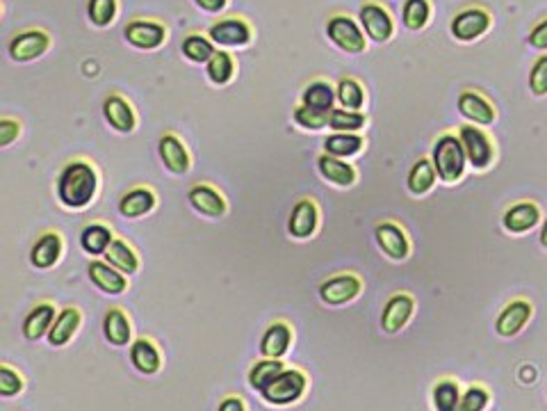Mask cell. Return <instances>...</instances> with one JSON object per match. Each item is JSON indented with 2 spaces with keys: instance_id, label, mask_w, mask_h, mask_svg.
<instances>
[{
  "instance_id": "6da1fadb",
  "label": "cell",
  "mask_w": 547,
  "mask_h": 411,
  "mask_svg": "<svg viewBox=\"0 0 547 411\" xmlns=\"http://www.w3.org/2000/svg\"><path fill=\"white\" fill-rule=\"evenodd\" d=\"M99 192V174L87 160H71L58 176V196L62 206L82 210L94 201Z\"/></svg>"
},
{
  "instance_id": "7a4b0ae2",
  "label": "cell",
  "mask_w": 547,
  "mask_h": 411,
  "mask_svg": "<svg viewBox=\"0 0 547 411\" xmlns=\"http://www.w3.org/2000/svg\"><path fill=\"white\" fill-rule=\"evenodd\" d=\"M431 163H434L436 174H438L443 183L461 181L463 172H466L468 155L458 135H452V132L440 135L434 144V160Z\"/></svg>"
},
{
  "instance_id": "3957f363",
  "label": "cell",
  "mask_w": 547,
  "mask_h": 411,
  "mask_svg": "<svg viewBox=\"0 0 547 411\" xmlns=\"http://www.w3.org/2000/svg\"><path fill=\"white\" fill-rule=\"evenodd\" d=\"M308 388V377L299 368H285L279 377L265 388L260 395L268 405L272 406H288L301 400V395Z\"/></svg>"
},
{
  "instance_id": "277c9868",
  "label": "cell",
  "mask_w": 547,
  "mask_h": 411,
  "mask_svg": "<svg viewBox=\"0 0 547 411\" xmlns=\"http://www.w3.org/2000/svg\"><path fill=\"white\" fill-rule=\"evenodd\" d=\"M458 140H461L463 149H466L468 163L475 169H489L495 160V146L490 142V137L486 135L481 128H477L475 123L461 126L458 131Z\"/></svg>"
},
{
  "instance_id": "5b68a950",
  "label": "cell",
  "mask_w": 547,
  "mask_h": 411,
  "mask_svg": "<svg viewBox=\"0 0 547 411\" xmlns=\"http://www.w3.org/2000/svg\"><path fill=\"white\" fill-rule=\"evenodd\" d=\"M326 35H329V39L333 41L340 50H344V53L349 55L363 53L367 46L361 26L349 16L331 18V21L326 23Z\"/></svg>"
},
{
  "instance_id": "8992f818",
  "label": "cell",
  "mask_w": 547,
  "mask_h": 411,
  "mask_svg": "<svg viewBox=\"0 0 547 411\" xmlns=\"http://www.w3.org/2000/svg\"><path fill=\"white\" fill-rule=\"evenodd\" d=\"M363 290V281L358 274L344 272L326 279L320 286V300L329 306H344L356 300Z\"/></svg>"
},
{
  "instance_id": "52a82bcc",
  "label": "cell",
  "mask_w": 547,
  "mask_h": 411,
  "mask_svg": "<svg viewBox=\"0 0 547 411\" xmlns=\"http://www.w3.org/2000/svg\"><path fill=\"white\" fill-rule=\"evenodd\" d=\"M210 41H215L217 46L224 48H245L251 44V26L245 18H224V21L215 23L208 30Z\"/></svg>"
},
{
  "instance_id": "ba28073f",
  "label": "cell",
  "mask_w": 547,
  "mask_h": 411,
  "mask_svg": "<svg viewBox=\"0 0 547 411\" xmlns=\"http://www.w3.org/2000/svg\"><path fill=\"white\" fill-rule=\"evenodd\" d=\"M361 26L365 35L376 44H385L393 39L394 23L390 18L388 9L379 3H365L361 7Z\"/></svg>"
},
{
  "instance_id": "9c48e42d",
  "label": "cell",
  "mask_w": 547,
  "mask_h": 411,
  "mask_svg": "<svg viewBox=\"0 0 547 411\" xmlns=\"http://www.w3.org/2000/svg\"><path fill=\"white\" fill-rule=\"evenodd\" d=\"M490 27V14L481 7H468L452 18V35L458 41H475Z\"/></svg>"
},
{
  "instance_id": "30bf717a",
  "label": "cell",
  "mask_w": 547,
  "mask_h": 411,
  "mask_svg": "<svg viewBox=\"0 0 547 411\" xmlns=\"http://www.w3.org/2000/svg\"><path fill=\"white\" fill-rule=\"evenodd\" d=\"M50 37L44 30H26L18 32L12 41H9V58L14 62H32V59L41 58L48 50Z\"/></svg>"
},
{
  "instance_id": "8fae6325",
  "label": "cell",
  "mask_w": 547,
  "mask_h": 411,
  "mask_svg": "<svg viewBox=\"0 0 547 411\" xmlns=\"http://www.w3.org/2000/svg\"><path fill=\"white\" fill-rule=\"evenodd\" d=\"M374 237L379 249L388 256L390 260H406L411 254V242H408L406 233L402 227L394 222H381L374 228Z\"/></svg>"
},
{
  "instance_id": "7c38bea8",
  "label": "cell",
  "mask_w": 547,
  "mask_h": 411,
  "mask_svg": "<svg viewBox=\"0 0 547 411\" xmlns=\"http://www.w3.org/2000/svg\"><path fill=\"white\" fill-rule=\"evenodd\" d=\"M126 41L140 50H153L163 46L164 37H167V27L158 21H144V18H135L123 30Z\"/></svg>"
},
{
  "instance_id": "4fadbf2b",
  "label": "cell",
  "mask_w": 547,
  "mask_h": 411,
  "mask_svg": "<svg viewBox=\"0 0 547 411\" xmlns=\"http://www.w3.org/2000/svg\"><path fill=\"white\" fill-rule=\"evenodd\" d=\"M413 311H416V301L406 292H397V295L390 297L384 306V313H381V329L385 333H399L411 320Z\"/></svg>"
},
{
  "instance_id": "5bb4252c",
  "label": "cell",
  "mask_w": 547,
  "mask_h": 411,
  "mask_svg": "<svg viewBox=\"0 0 547 411\" xmlns=\"http://www.w3.org/2000/svg\"><path fill=\"white\" fill-rule=\"evenodd\" d=\"M317 224H320L317 204L312 199H301L294 204L292 213H289L288 233L294 240H308V237L315 236Z\"/></svg>"
},
{
  "instance_id": "9a60e30c",
  "label": "cell",
  "mask_w": 547,
  "mask_h": 411,
  "mask_svg": "<svg viewBox=\"0 0 547 411\" xmlns=\"http://www.w3.org/2000/svg\"><path fill=\"white\" fill-rule=\"evenodd\" d=\"M531 313H534V309H531V304L527 300L509 301V304L502 309V313L498 315L495 329H498L500 336L504 338L518 336V333H521L522 329L527 327V322L531 320Z\"/></svg>"
},
{
  "instance_id": "2e32d148",
  "label": "cell",
  "mask_w": 547,
  "mask_h": 411,
  "mask_svg": "<svg viewBox=\"0 0 547 411\" xmlns=\"http://www.w3.org/2000/svg\"><path fill=\"white\" fill-rule=\"evenodd\" d=\"M187 201H190V206L196 210V213L213 219L224 217L228 210L226 199H224L213 185H205V183H196V185H192L190 192H187Z\"/></svg>"
},
{
  "instance_id": "e0dca14e",
  "label": "cell",
  "mask_w": 547,
  "mask_h": 411,
  "mask_svg": "<svg viewBox=\"0 0 547 411\" xmlns=\"http://www.w3.org/2000/svg\"><path fill=\"white\" fill-rule=\"evenodd\" d=\"M87 272H89L91 283H94L100 292H105V295H121V292H126V274L119 272L117 268H112L108 260H91Z\"/></svg>"
},
{
  "instance_id": "ac0fdd59",
  "label": "cell",
  "mask_w": 547,
  "mask_h": 411,
  "mask_svg": "<svg viewBox=\"0 0 547 411\" xmlns=\"http://www.w3.org/2000/svg\"><path fill=\"white\" fill-rule=\"evenodd\" d=\"M458 112L466 119H470L475 126H490V123H495V119H498L495 108L489 103V99H486L484 94H479V91L472 90L463 91V94L458 96Z\"/></svg>"
},
{
  "instance_id": "d6986e66",
  "label": "cell",
  "mask_w": 547,
  "mask_h": 411,
  "mask_svg": "<svg viewBox=\"0 0 547 411\" xmlns=\"http://www.w3.org/2000/svg\"><path fill=\"white\" fill-rule=\"evenodd\" d=\"M289 345H292V327L283 320H276L265 329L263 338H260V354L265 359H283Z\"/></svg>"
},
{
  "instance_id": "ffe728a7",
  "label": "cell",
  "mask_w": 547,
  "mask_h": 411,
  "mask_svg": "<svg viewBox=\"0 0 547 411\" xmlns=\"http://www.w3.org/2000/svg\"><path fill=\"white\" fill-rule=\"evenodd\" d=\"M158 153L164 167H167L172 174H178V176H181V174L190 172L192 160H190V153H187V146L183 144L176 135H172V132L160 137Z\"/></svg>"
},
{
  "instance_id": "44dd1931",
  "label": "cell",
  "mask_w": 547,
  "mask_h": 411,
  "mask_svg": "<svg viewBox=\"0 0 547 411\" xmlns=\"http://www.w3.org/2000/svg\"><path fill=\"white\" fill-rule=\"evenodd\" d=\"M103 117L117 132H132L137 126V117L132 105L123 96L110 94L103 103Z\"/></svg>"
},
{
  "instance_id": "7402d4cb",
  "label": "cell",
  "mask_w": 547,
  "mask_h": 411,
  "mask_svg": "<svg viewBox=\"0 0 547 411\" xmlns=\"http://www.w3.org/2000/svg\"><path fill=\"white\" fill-rule=\"evenodd\" d=\"M62 256V236L55 231L41 233L30 249V263L37 269H50Z\"/></svg>"
},
{
  "instance_id": "603a6c76",
  "label": "cell",
  "mask_w": 547,
  "mask_h": 411,
  "mask_svg": "<svg viewBox=\"0 0 547 411\" xmlns=\"http://www.w3.org/2000/svg\"><path fill=\"white\" fill-rule=\"evenodd\" d=\"M539 222H541V210L534 201H521V204H513L502 217L504 228H507L509 233H516V236L531 231Z\"/></svg>"
},
{
  "instance_id": "cb8c5ba5",
  "label": "cell",
  "mask_w": 547,
  "mask_h": 411,
  "mask_svg": "<svg viewBox=\"0 0 547 411\" xmlns=\"http://www.w3.org/2000/svg\"><path fill=\"white\" fill-rule=\"evenodd\" d=\"M55 318H58L55 306L48 304V301H41L35 309H30V313L23 320V336L27 341H39V338L48 336L55 324Z\"/></svg>"
},
{
  "instance_id": "d4e9b609",
  "label": "cell",
  "mask_w": 547,
  "mask_h": 411,
  "mask_svg": "<svg viewBox=\"0 0 547 411\" xmlns=\"http://www.w3.org/2000/svg\"><path fill=\"white\" fill-rule=\"evenodd\" d=\"M131 364L135 365L137 373L155 374L163 368V354L160 347L151 338H137L131 345Z\"/></svg>"
},
{
  "instance_id": "484cf974",
  "label": "cell",
  "mask_w": 547,
  "mask_h": 411,
  "mask_svg": "<svg viewBox=\"0 0 547 411\" xmlns=\"http://www.w3.org/2000/svg\"><path fill=\"white\" fill-rule=\"evenodd\" d=\"M317 169H320L321 178L338 187H352L356 183V169L349 163H344L342 158H335V155H320L317 158Z\"/></svg>"
},
{
  "instance_id": "4316f807",
  "label": "cell",
  "mask_w": 547,
  "mask_h": 411,
  "mask_svg": "<svg viewBox=\"0 0 547 411\" xmlns=\"http://www.w3.org/2000/svg\"><path fill=\"white\" fill-rule=\"evenodd\" d=\"M80 320H82V313L76 309V306H67V309L59 311L58 318H55L53 329H50V333L46 336L50 345L64 347L67 342H71V338L76 336L78 329H80Z\"/></svg>"
},
{
  "instance_id": "83f0119b",
  "label": "cell",
  "mask_w": 547,
  "mask_h": 411,
  "mask_svg": "<svg viewBox=\"0 0 547 411\" xmlns=\"http://www.w3.org/2000/svg\"><path fill=\"white\" fill-rule=\"evenodd\" d=\"M158 199H155L153 190L151 187H135V190L126 192L119 201V213L126 219H137L149 215L155 208Z\"/></svg>"
},
{
  "instance_id": "f1b7e54d",
  "label": "cell",
  "mask_w": 547,
  "mask_h": 411,
  "mask_svg": "<svg viewBox=\"0 0 547 411\" xmlns=\"http://www.w3.org/2000/svg\"><path fill=\"white\" fill-rule=\"evenodd\" d=\"M103 336L110 345L123 347L131 342L132 327L128 315L121 309H110L103 318Z\"/></svg>"
},
{
  "instance_id": "f546056e",
  "label": "cell",
  "mask_w": 547,
  "mask_h": 411,
  "mask_svg": "<svg viewBox=\"0 0 547 411\" xmlns=\"http://www.w3.org/2000/svg\"><path fill=\"white\" fill-rule=\"evenodd\" d=\"M114 236L112 231H110V227H105V224H89V227L82 228L80 233V247L85 254L89 256H105V251L110 249V245H112Z\"/></svg>"
},
{
  "instance_id": "4dcf8cb0",
  "label": "cell",
  "mask_w": 547,
  "mask_h": 411,
  "mask_svg": "<svg viewBox=\"0 0 547 411\" xmlns=\"http://www.w3.org/2000/svg\"><path fill=\"white\" fill-rule=\"evenodd\" d=\"M105 260L123 274H135L140 269V258H137L135 249L121 237H114L110 249L105 251Z\"/></svg>"
},
{
  "instance_id": "1f68e13d",
  "label": "cell",
  "mask_w": 547,
  "mask_h": 411,
  "mask_svg": "<svg viewBox=\"0 0 547 411\" xmlns=\"http://www.w3.org/2000/svg\"><path fill=\"white\" fill-rule=\"evenodd\" d=\"M436 178H438V174H436L434 163L426 158H420L417 163H413L411 172H408V178H406V185L408 190H411V195L422 196L434 187Z\"/></svg>"
},
{
  "instance_id": "d6a6232c",
  "label": "cell",
  "mask_w": 547,
  "mask_h": 411,
  "mask_svg": "<svg viewBox=\"0 0 547 411\" xmlns=\"http://www.w3.org/2000/svg\"><path fill=\"white\" fill-rule=\"evenodd\" d=\"M301 100L306 108L312 110H321V112H331L333 110V103L338 100V94L333 91V87L324 80L310 82V85L303 90Z\"/></svg>"
},
{
  "instance_id": "836d02e7",
  "label": "cell",
  "mask_w": 547,
  "mask_h": 411,
  "mask_svg": "<svg viewBox=\"0 0 547 411\" xmlns=\"http://www.w3.org/2000/svg\"><path fill=\"white\" fill-rule=\"evenodd\" d=\"M363 144H365V140H363L361 135H356V132H335V135L326 137L324 151L329 155H335V158L344 160L361 153Z\"/></svg>"
},
{
  "instance_id": "e575fe53",
  "label": "cell",
  "mask_w": 547,
  "mask_h": 411,
  "mask_svg": "<svg viewBox=\"0 0 547 411\" xmlns=\"http://www.w3.org/2000/svg\"><path fill=\"white\" fill-rule=\"evenodd\" d=\"M285 370V364L280 359H265L258 361V364L251 365L249 370V386L254 388V391L263 393L265 388L269 386V384L274 382L276 377H279L280 373Z\"/></svg>"
},
{
  "instance_id": "d590c367",
  "label": "cell",
  "mask_w": 547,
  "mask_h": 411,
  "mask_svg": "<svg viewBox=\"0 0 547 411\" xmlns=\"http://www.w3.org/2000/svg\"><path fill=\"white\" fill-rule=\"evenodd\" d=\"M335 94H338V103L342 105V110L361 112V108L365 105V90H363L361 82H356L353 78H344V80H340Z\"/></svg>"
},
{
  "instance_id": "8d00e7d4",
  "label": "cell",
  "mask_w": 547,
  "mask_h": 411,
  "mask_svg": "<svg viewBox=\"0 0 547 411\" xmlns=\"http://www.w3.org/2000/svg\"><path fill=\"white\" fill-rule=\"evenodd\" d=\"M217 53L213 41L205 39L204 35H190L183 39V55L195 64H208L213 55Z\"/></svg>"
},
{
  "instance_id": "74e56055",
  "label": "cell",
  "mask_w": 547,
  "mask_h": 411,
  "mask_svg": "<svg viewBox=\"0 0 547 411\" xmlns=\"http://www.w3.org/2000/svg\"><path fill=\"white\" fill-rule=\"evenodd\" d=\"M458 400H461V386L454 379H440L434 386L436 411H457Z\"/></svg>"
},
{
  "instance_id": "f35d334b",
  "label": "cell",
  "mask_w": 547,
  "mask_h": 411,
  "mask_svg": "<svg viewBox=\"0 0 547 411\" xmlns=\"http://www.w3.org/2000/svg\"><path fill=\"white\" fill-rule=\"evenodd\" d=\"M233 73H236V62H233L231 55L226 53V50H217V53L213 55V59L208 62V78L213 85H228L233 78Z\"/></svg>"
},
{
  "instance_id": "ab89813d",
  "label": "cell",
  "mask_w": 547,
  "mask_h": 411,
  "mask_svg": "<svg viewBox=\"0 0 547 411\" xmlns=\"http://www.w3.org/2000/svg\"><path fill=\"white\" fill-rule=\"evenodd\" d=\"M402 18L408 30H422L431 18V3L429 0H406Z\"/></svg>"
},
{
  "instance_id": "60d3db41",
  "label": "cell",
  "mask_w": 547,
  "mask_h": 411,
  "mask_svg": "<svg viewBox=\"0 0 547 411\" xmlns=\"http://www.w3.org/2000/svg\"><path fill=\"white\" fill-rule=\"evenodd\" d=\"M367 117L363 112H352V110H331L329 126L335 132H356L365 128Z\"/></svg>"
},
{
  "instance_id": "b9f144b4",
  "label": "cell",
  "mask_w": 547,
  "mask_h": 411,
  "mask_svg": "<svg viewBox=\"0 0 547 411\" xmlns=\"http://www.w3.org/2000/svg\"><path fill=\"white\" fill-rule=\"evenodd\" d=\"M294 121L299 123L306 131H320V128L329 126L331 121V112H321V110H312L306 108V105H299L294 110Z\"/></svg>"
},
{
  "instance_id": "7bdbcfd3",
  "label": "cell",
  "mask_w": 547,
  "mask_h": 411,
  "mask_svg": "<svg viewBox=\"0 0 547 411\" xmlns=\"http://www.w3.org/2000/svg\"><path fill=\"white\" fill-rule=\"evenodd\" d=\"M87 12H89L91 23L96 27H105L117 16V0H89Z\"/></svg>"
},
{
  "instance_id": "ee69618b",
  "label": "cell",
  "mask_w": 547,
  "mask_h": 411,
  "mask_svg": "<svg viewBox=\"0 0 547 411\" xmlns=\"http://www.w3.org/2000/svg\"><path fill=\"white\" fill-rule=\"evenodd\" d=\"M490 402V393L484 386H470L466 393H461L457 411H484Z\"/></svg>"
},
{
  "instance_id": "f6af8a7d",
  "label": "cell",
  "mask_w": 547,
  "mask_h": 411,
  "mask_svg": "<svg viewBox=\"0 0 547 411\" xmlns=\"http://www.w3.org/2000/svg\"><path fill=\"white\" fill-rule=\"evenodd\" d=\"M23 391V377L12 365H0V395L14 397Z\"/></svg>"
},
{
  "instance_id": "bcb514c9",
  "label": "cell",
  "mask_w": 547,
  "mask_h": 411,
  "mask_svg": "<svg viewBox=\"0 0 547 411\" xmlns=\"http://www.w3.org/2000/svg\"><path fill=\"white\" fill-rule=\"evenodd\" d=\"M530 90L534 96H547V55H541L531 67Z\"/></svg>"
},
{
  "instance_id": "7dc6e473",
  "label": "cell",
  "mask_w": 547,
  "mask_h": 411,
  "mask_svg": "<svg viewBox=\"0 0 547 411\" xmlns=\"http://www.w3.org/2000/svg\"><path fill=\"white\" fill-rule=\"evenodd\" d=\"M18 135H21L18 121H14V119H3V121H0V146H3V149H7L12 142H16Z\"/></svg>"
},
{
  "instance_id": "c3c4849f",
  "label": "cell",
  "mask_w": 547,
  "mask_h": 411,
  "mask_svg": "<svg viewBox=\"0 0 547 411\" xmlns=\"http://www.w3.org/2000/svg\"><path fill=\"white\" fill-rule=\"evenodd\" d=\"M530 46H534L539 50H547V18L536 23L534 30L530 32Z\"/></svg>"
},
{
  "instance_id": "681fc988",
  "label": "cell",
  "mask_w": 547,
  "mask_h": 411,
  "mask_svg": "<svg viewBox=\"0 0 547 411\" xmlns=\"http://www.w3.org/2000/svg\"><path fill=\"white\" fill-rule=\"evenodd\" d=\"M217 411H247V405L240 395H228L219 402Z\"/></svg>"
},
{
  "instance_id": "f907efd6",
  "label": "cell",
  "mask_w": 547,
  "mask_h": 411,
  "mask_svg": "<svg viewBox=\"0 0 547 411\" xmlns=\"http://www.w3.org/2000/svg\"><path fill=\"white\" fill-rule=\"evenodd\" d=\"M196 5H199L201 9H205V12H210V14H217V12H222L224 7H226L228 5V0H195Z\"/></svg>"
},
{
  "instance_id": "816d5d0a",
  "label": "cell",
  "mask_w": 547,
  "mask_h": 411,
  "mask_svg": "<svg viewBox=\"0 0 547 411\" xmlns=\"http://www.w3.org/2000/svg\"><path fill=\"white\" fill-rule=\"evenodd\" d=\"M522 373H521V377H522V382H534L536 379V370L531 368V365H522Z\"/></svg>"
},
{
  "instance_id": "f5cc1de1",
  "label": "cell",
  "mask_w": 547,
  "mask_h": 411,
  "mask_svg": "<svg viewBox=\"0 0 547 411\" xmlns=\"http://www.w3.org/2000/svg\"><path fill=\"white\" fill-rule=\"evenodd\" d=\"M541 245H543V249H547V217L543 222V228H541Z\"/></svg>"
}]
</instances>
